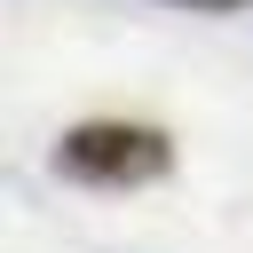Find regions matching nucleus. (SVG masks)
Instances as JSON below:
<instances>
[{"label":"nucleus","mask_w":253,"mask_h":253,"mask_svg":"<svg viewBox=\"0 0 253 253\" xmlns=\"http://www.w3.org/2000/svg\"><path fill=\"white\" fill-rule=\"evenodd\" d=\"M158 158H166V142L150 126H87V134H71L79 174H150Z\"/></svg>","instance_id":"nucleus-1"}]
</instances>
